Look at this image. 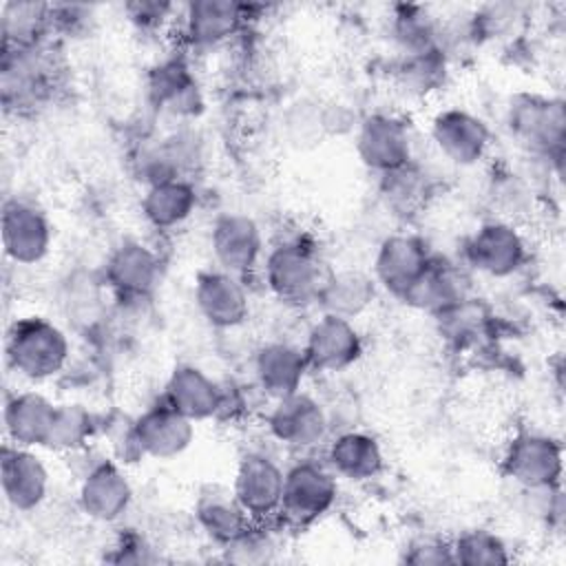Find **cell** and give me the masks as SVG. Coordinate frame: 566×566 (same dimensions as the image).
Listing matches in <instances>:
<instances>
[{
	"label": "cell",
	"instance_id": "5b68a950",
	"mask_svg": "<svg viewBox=\"0 0 566 566\" xmlns=\"http://www.w3.org/2000/svg\"><path fill=\"white\" fill-rule=\"evenodd\" d=\"M502 467L513 482L531 491H551L564 469L562 442L539 431H522L506 444Z\"/></svg>",
	"mask_w": 566,
	"mask_h": 566
},
{
	"label": "cell",
	"instance_id": "8fae6325",
	"mask_svg": "<svg viewBox=\"0 0 566 566\" xmlns=\"http://www.w3.org/2000/svg\"><path fill=\"white\" fill-rule=\"evenodd\" d=\"M130 440L135 451L155 460L181 455L195 440V422L172 409L168 402L148 407L133 424Z\"/></svg>",
	"mask_w": 566,
	"mask_h": 566
},
{
	"label": "cell",
	"instance_id": "4316f807",
	"mask_svg": "<svg viewBox=\"0 0 566 566\" xmlns=\"http://www.w3.org/2000/svg\"><path fill=\"white\" fill-rule=\"evenodd\" d=\"M243 7L230 0H197L184 9V33L195 46H214L239 31Z\"/></svg>",
	"mask_w": 566,
	"mask_h": 566
},
{
	"label": "cell",
	"instance_id": "f546056e",
	"mask_svg": "<svg viewBox=\"0 0 566 566\" xmlns=\"http://www.w3.org/2000/svg\"><path fill=\"white\" fill-rule=\"evenodd\" d=\"M467 290V279L458 268L433 261L429 272L422 276V281L416 285V290L407 296L405 303L440 316L453 310L455 305L464 303Z\"/></svg>",
	"mask_w": 566,
	"mask_h": 566
},
{
	"label": "cell",
	"instance_id": "7a4b0ae2",
	"mask_svg": "<svg viewBox=\"0 0 566 566\" xmlns=\"http://www.w3.org/2000/svg\"><path fill=\"white\" fill-rule=\"evenodd\" d=\"M325 276L318 252L298 239L283 241L263 256L265 285L287 305L316 303Z\"/></svg>",
	"mask_w": 566,
	"mask_h": 566
},
{
	"label": "cell",
	"instance_id": "f1b7e54d",
	"mask_svg": "<svg viewBox=\"0 0 566 566\" xmlns=\"http://www.w3.org/2000/svg\"><path fill=\"white\" fill-rule=\"evenodd\" d=\"M376 281L374 276L360 270H340L327 272L316 303L321 305L323 314L340 316V318H356L363 314L376 298Z\"/></svg>",
	"mask_w": 566,
	"mask_h": 566
},
{
	"label": "cell",
	"instance_id": "52a82bcc",
	"mask_svg": "<svg viewBox=\"0 0 566 566\" xmlns=\"http://www.w3.org/2000/svg\"><path fill=\"white\" fill-rule=\"evenodd\" d=\"M464 256L478 272L493 279H506L524 268L528 248L513 223L486 221L469 237Z\"/></svg>",
	"mask_w": 566,
	"mask_h": 566
},
{
	"label": "cell",
	"instance_id": "6da1fadb",
	"mask_svg": "<svg viewBox=\"0 0 566 566\" xmlns=\"http://www.w3.org/2000/svg\"><path fill=\"white\" fill-rule=\"evenodd\" d=\"M4 352L7 363L18 376L27 380H49L64 369L71 345L55 323L42 316H24L11 323Z\"/></svg>",
	"mask_w": 566,
	"mask_h": 566
},
{
	"label": "cell",
	"instance_id": "7c38bea8",
	"mask_svg": "<svg viewBox=\"0 0 566 566\" xmlns=\"http://www.w3.org/2000/svg\"><path fill=\"white\" fill-rule=\"evenodd\" d=\"M285 471L265 453H245L234 473L232 493L252 520L279 515Z\"/></svg>",
	"mask_w": 566,
	"mask_h": 566
},
{
	"label": "cell",
	"instance_id": "30bf717a",
	"mask_svg": "<svg viewBox=\"0 0 566 566\" xmlns=\"http://www.w3.org/2000/svg\"><path fill=\"white\" fill-rule=\"evenodd\" d=\"M210 250L219 270L243 276L263 261L261 228L241 212L219 214L210 230Z\"/></svg>",
	"mask_w": 566,
	"mask_h": 566
},
{
	"label": "cell",
	"instance_id": "d6986e66",
	"mask_svg": "<svg viewBox=\"0 0 566 566\" xmlns=\"http://www.w3.org/2000/svg\"><path fill=\"white\" fill-rule=\"evenodd\" d=\"M159 256L142 241H124L106 261V281L124 301H144L159 283Z\"/></svg>",
	"mask_w": 566,
	"mask_h": 566
},
{
	"label": "cell",
	"instance_id": "7402d4cb",
	"mask_svg": "<svg viewBox=\"0 0 566 566\" xmlns=\"http://www.w3.org/2000/svg\"><path fill=\"white\" fill-rule=\"evenodd\" d=\"M55 407L46 396L38 391H18L7 398L2 422L11 444L20 447H46Z\"/></svg>",
	"mask_w": 566,
	"mask_h": 566
},
{
	"label": "cell",
	"instance_id": "9c48e42d",
	"mask_svg": "<svg viewBox=\"0 0 566 566\" xmlns=\"http://www.w3.org/2000/svg\"><path fill=\"white\" fill-rule=\"evenodd\" d=\"M0 234L4 254L20 265L40 263L49 254L53 241V228L46 214L22 199L4 201Z\"/></svg>",
	"mask_w": 566,
	"mask_h": 566
},
{
	"label": "cell",
	"instance_id": "603a6c76",
	"mask_svg": "<svg viewBox=\"0 0 566 566\" xmlns=\"http://www.w3.org/2000/svg\"><path fill=\"white\" fill-rule=\"evenodd\" d=\"M307 369L305 352L290 343H268L254 358L256 382L274 400L301 391Z\"/></svg>",
	"mask_w": 566,
	"mask_h": 566
},
{
	"label": "cell",
	"instance_id": "8992f818",
	"mask_svg": "<svg viewBox=\"0 0 566 566\" xmlns=\"http://www.w3.org/2000/svg\"><path fill=\"white\" fill-rule=\"evenodd\" d=\"M433 261L422 239L413 234H391L376 252L374 281L389 294L407 301Z\"/></svg>",
	"mask_w": 566,
	"mask_h": 566
},
{
	"label": "cell",
	"instance_id": "d4e9b609",
	"mask_svg": "<svg viewBox=\"0 0 566 566\" xmlns=\"http://www.w3.org/2000/svg\"><path fill=\"white\" fill-rule=\"evenodd\" d=\"M197 208V190L186 177H170L146 186L142 214L157 230L179 228Z\"/></svg>",
	"mask_w": 566,
	"mask_h": 566
},
{
	"label": "cell",
	"instance_id": "4dcf8cb0",
	"mask_svg": "<svg viewBox=\"0 0 566 566\" xmlns=\"http://www.w3.org/2000/svg\"><path fill=\"white\" fill-rule=\"evenodd\" d=\"M53 22V7L38 2H7L2 7V38L7 49H27L42 44Z\"/></svg>",
	"mask_w": 566,
	"mask_h": 566
},
{
	"label": "cell",
	"instance_id": "ffe728a7",
	"mask_svg": "<svg viewBox=\"0 0 566 566\" xmlns=\"http://www.w3.org/2000/svg\"><path fill=\"white\" fill-rule=\"evenodd\" d=\"M80 509L95 522H117L133 502V486L119 464L102 460L80 484Z\"/></svg>",
	"mask_w": 566,
	"mask_h": 566
},
{
	"label": "cell",
	"instance_id": "e0dca14e",
	"mask_svg": "<svg viewBox=\"0 0 566 566\" xmlns=\"http://www.w3.org/2000/svg\"><path fill=\"white\" fill-rule=\"evenodd\" d=\"M431 139L451 164L473 166L486 155L491 133L482 117L453 106L433 117Z\"/></svg>",
	"mask_w": 566,
	"mask_h": 566
},
{
	"label": "cell",
	"instance_id": "d6a6232c",
	"mask_svg": "<svg viewBox=\"0 0 566 566\" xmlns=\"http://www.w3.org/2000/svg\"><path fill=\"white\" fill-rule=\"evenodd\" d=\"M93 436V416L86 407L77 402H66L55 407L53 427L46 440L49 449L55 451H77L86 447Z\"/></svg>",
	"mask_w": 566,
	"mask_h": 566
},
{
	"label": "cell",
	"instance_id": "d590c367",
	"mask_svg": "<svg viewBox=\"0 0 566 566\" xmlns=\"http://www.w3.org/2000/svg\"><path fill=\"white\" fill-rule=\"evenodd\" d=\"M126 11L135 24H139L142 29H150L157 24V18L166 20L168 13L172 11V7L159 4V2H133L126 7Z\"/></svg>",
	"mask_w": 566,
	"mask_h": 566
},
{
	"label": "cell",
	"instance_id": "3957f363",
	"mask_svg": "<svg viewBox=\"0 0 566 566\" xmlns=\"http://www.w3.org/2000/svg\"><path fill=\"white\" fill-rule=\"evenodd\" d=\"M336 497V473L325 464L303 460L285 471L279 515L290 524L305 526L329 513Z\"/></svg>",
	"mask_w": 566,
	"mask_h": 566
},
{
	"label": "cell",
	"instance_id": "cb8c5ba5",
	"mask_svg": "<svg viewBox=\"0 0 566 566\" xmlns=\"http://www.w3.org/2000/svg\"><path fill=\"white\" fill-rule=\"evenodd\" d=\"M148 93L153 104L175 117H192L201 111V88L190 69L179 60L157 64L148 77Z\"/></svg>",
	"mask_w": 566,
	"mask_h": 566
},
{
	"label": "cell",
	"instance_id": "44dd1931",
	"mask_svg": "<svg viewBox=\"0 0 566 566\" xmlns=\"http://www.w3.org/2000/svg\"><path fill=\"white\" fill-rule=\"evenodd\" d=\"M164 402L184 413L188 420L201 422L221 411L223 391L219 382L197 365H179L166 380Z\"/></svg>",
	"mask_w": 566,
	"mask_h": 566
},
{
	"label": "cell",
	"instance_id": "ac0fdd59",
	"mask_svg": "<svg viewBox=\"0 0 566 566\" xmlns=\"http://www.w3.org/2000/svg\"><path fill=\"white\" fill-rule=\"evenodd\" d=\"M195 305L206 323L219 329L239 327L250 316V296L241 276L219 268L197 276Z\"/></svg>",
	"mask_w": 566,
	"mask_h": 566
},
{
	"label": "cell",
	"instance_id": "e575fe53",
	"mask_svg": "<svg viewBox=\"0 0 566 566\" xmlns=\"http://www.w3.org/2000/svg\"><path fill=\"white\" fill-rule=\"evenodd\" d=\"M402 559L407 564H416V566L453 564V551H451L449 542L424 537V539H416L413 544H409V548H405Z\"/></svg>",
	"mask_w": 566,
	"mask_h": 566
},
{
	"label": "cell",
	"instance_id": "2e32d148",
	"mask_svg": "<svg viewBox=\"0 0 566 566\" xmlns=\"http://www.w3.org/2000/svg\"><path fill=\"white\" fill-rule=\"evenodd\" d=\"M0 484L7 504L27 513L44 502L49 491V471L31 447L7 442L0 453Z\"/></svg>",
	"mask_w": 566,
	"mask_h": 566
},
{
	"label": "cell",
	"instance_id": "5bb4252c",
	"mask_svg": "<svg viewBox=\"0 0 566 566\" xmlns=\"http://www.w3.org/2000/svg\"><path fill=\"white\" fill-rule=\"evenodd\" d=\"M268 429L290 449H312L325 440L329 420L318 400L296 391L276 400L268 416Z\"/></svg>",
	"mask_w": 566,
	"mask_h": 566
},
{
	"label": "cell",
	"instance_id": "484cf974",
	"mask_svg": "<svg viewBox=\"0 0 566 566\" xmlns=\"http://www.w3.org/2000/svg\"><path fill=\"white\" fill-rule=\"evenodd\" d=\"M327 467L349 482H367L385 467L378 440L365 431H345L327 447Z\"/></svg>",
	"mask_w": 566,
	"mask_h": 566
},
{
	"label": "cell",
	"instance_id": "277c9868",
	"mask_svg": "<svg viewBox=\"0 0 566 566\" xmlns=\"http://www.w3.org/2000/svg\"><path fill=\"white\" fill-rule=\"evenodd\" d=\"M55 62L38 46L7 49L2 53V99L7 108L24 111L40 106L55 88Z\"/></svg>",
	"mask_w": 566,
	"mask_h": 566
},
{
	"label": "cell",
	"instance_id": "9a60e30c",
	"mask_svg": "<svg viewBox=\"0 0 566 566\" xmlns=\"http://www.w3.org/2000/svg\"><path fill=\"white\" fill-rule=\"evenodd\" d=\"M305 358L310 369L338 374L352 367L363 354V340L352 321L323 314L307 332Z\"/></svg>",
	"mask_w": 566,
	"mask_h": 566
},
{
	"label": "cell",
	"instance_id": "4fadbf2b",
	"mask_svg": "<svg viewBox=\"0 0 566 566\" xmlns=\"http://www.w3.org/2000/svg\"><path fill=\"white\" fill-rule=\"evenodd\" d=\"M356 153L369 170L380 175L411 164V135L407 124L387 113L365 117L356 133Z\"/></svg>",
	"mask_w": 566,
	"mask_h": 566
},
{
	"label": "cell",
	"instance_id": "ba28073f",
	"mask_svg": "<svg viewBox=\"0 0 566 566\" xmlns=\"http://www.w3.org/2000/svg\"><path fill=\"white\" fill-rule=\"evenodd\" d=\"M511 133L537 155H559L564 146V104L562 99L522 95L509 108Z\"/></svg>",
	"mask_w": 566,
	"mask_h": 566
},
{
	"label": "cell",
	"instance_id": "1f68e13d",
	"mask_svg": "<svg viewBox=\"0 0 566 566\" xmlns=\"http://www.w3.org/2000/svg\"><path fill=\"white\" fill-rule=\"evenodd\" d=\"M453 564L462 566H502L511 562L506 542L486 528L464 531L451 542Z\"/></svg>",
	"mask_w": 566,
	"mask_h": 566
},
{
	"label": "cell",
	"instance_id": "83f0119b",
	"mask_svg": "<svg viewBox=\"0 0 566 566\" xmlns=\"http://www.w3.org/2000/svg\"><path fill=\"white\" fill-rule=\"evenodd\" d=\"M195 517L203 533L223 546L239 539L252 522V517L237 502L232 489L228 491L219 486H210L197 497Z\"/></svg>",
	"mask_w": 566,
	"mask_h": 566
},
{
	"label": "cell",
	"instance_id": "836d02e7",
	"mask_svg": "<svg viewBox=\"0 0 566 566\" xmlns=\"http://www.w3.org/2000/svg\"><path fill=\"white\" fill-rule=\"evenodd\" d=\"M380 177H382V195L391 210L400 214H409L422 206L427 195V186L422 179L424 175L413 164H407Z\"/></svg>",
	"mask_w": 566,
	"mask_h": 566
}]
</instances>
